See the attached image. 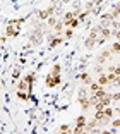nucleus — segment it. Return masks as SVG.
<instances>
[{
    "label": "nucleus",
    "mask_w": 120,
    "mask_h": 134,
    "mask_svg": "<svg viewBox=\"0 0 120 134\" xmlns=\"http://www.w3.org/2000/svg\"><path fill=\"white\" fill-rule=\"evenodd\" d=\"M58 83H60V76H58V74H50L47 77V86H50V88L57 86Z\"/></svg>",
    "instance_id": "obj_1"
},
{
    "label": "nucleus",
    "mask_w": 120,
    "mask_h": 134,
    "mask_svg": "<svg viewBox=\"0 0 120 134\" xmlns=\"http://www.w3.org/2000/svg\"><path fill=\"white\" fill-rule=\"evenodd\" d=\"M72 134H86V129L84 127H74V131H72Z\"/></svg>",
    "instance_id": "obj_9"
},
{
    "label": "nucleus",
    "mask_w": 120,
    "mask_h": 134,
    "mask_svg": "<svg viewBox=\"0 0 120 134\" xmlns=\"http://www.w3.org/2000/svg\"><path fill=\"white\" fill-rule=\"evenodd\" d=\"M48 24H50V26H55V24H57V19H55V17H48Z\"/></svg>",
    "instance_id": "obj_13"
},
{
    "label": "nucleus",
    "mask_w": 120,
    "mask_h": 134,
    "mask_svg": "<svg viewBox=\"0 0 120 134\" xmlns=\"http://www.w3.org/2000/svg\"><path fill=\"white\" fill-rule=\"evenodd\" d=\"M110 98H112L113 102H120V93H115V95H110Z\"/></svg>",
    "instance_id": "obj_10"
},
{
    "label": "nucleus",
    "mask_w": 120,
    "mask_h": 134,
    "mask_svg": "<svg viewBox=\"0 0 120 134\" xmlns=\"http://www.w3.org/2000/svg\"><path fill=\"white\" fill-rule=\"evenodd\" d=\"M58 131H70V126L64 124V126H60V127H58Z\"/></svg>",
    "instance_id": "obj_14"
},
{
    "label": "nucleus",
    "mask_w": 120,
    "mask_h": 134,
    "mask_svg": "<svg viewBox=\"0 0 120 134\" xmlns=\"http://www.w3.org/2000/svg\"><path fill=\"white\" fill-rule=\"evenodd\" d=\"M115 36H117V41H120V31H117V33H115Z\"/></svg>",
    "instance_id": "obj_16"
},
{
    "label": "nucleus",
    "mask_w": 120,
    "mask_h": 134,
    "mask_svg": "<svg viewBox=\"0 0 120 134\" xmlns=\"http://www.w3.org/2000/svg\"><path fill=\"white\" fill-rule=\"evenodd\" d=\"M110 122H112V127H113V129H120V117L113 119V120H110Z\"/></svg>",
    "instance_id": "obj_8"
},
{
    "label": "nucleus",
    "mask_w": 120,
    "mask_h": 134,
    "mask_svg": "<svg viewBox=\"0 0 120 134\" xmlns=\"http://www.w3.org/2000/svg\"><path fill=\"white\" fill-rule=\"evenodd\" d=\"M110 50H112V53H120V41H115Z\"/></svg>",
    "instance_id": "obj_7"
},
{
    "label": "nucleus",
    "mask_w": 120,
    "mask_h": 134,
    "mask_svg": "<svg viewBox=\"0 0 120 134\" xmlns=\"http://www.w3.org/2000/svg\"><path fill=\"white\" fill-rule=\"evenodd\" d=\"M103 114H105V117H108V119H113V115H115V112H113V108H112V107H105V108H103Z\"/></svg>",
    "instance_id": "obj_4"
},
{
    "label": "nucleus",
    "mask_w": 120,
    "mask_h": 134,
    "mask_svg": "<svg viewBox=\"0 0 120 134\" xmlns=\"http://www.w3.org/2000/svg\"><path fill=\"white\" fill-rule=\"evenodd\" d=\"M89 88H91V91H93V93H96V91L103 90V86H100V84H98V83H93V81L89 83Z\"/></svg>",
    "instance_id": "obj_6"
},
{
    "label": "nucleus",
    "mask_w": 120,
    "mask_h": 134,
    "mask_svg": "<svg viewBox=\"0 0 120 134\" xmlns=\"http://www.w3.org/2000/svg\"><path fill=\"white\" fill-rule=\"evenodd\" d=\"M86 122H88V120H86L84 115H79V117L76 119V126H77V127H84V126H86Z\"/></svg>",
    "instance_id": "obj_5"
},
{
    "label": "nucleus",
    "mask_w": 120,
    "mask_h": 134,
    "mask_svg": "<svg viewBox=\"0 0 120 134\" xmlns=\"http://www.w3.org/2000/svg\"><path fill=\"white\" fill-rule=\"evenodd\" d=\"M62 41H64L62 38H55L53 41H52V47H57V45H58V43H62Z\"/></svg>",
    "instance_id": "obj_11"
},
{
    "label": "nucleus",
    "mask_w": 120,
    "mask_h": 134,
    "mask_svg": "<svg viewBox=\"0 0 120 134\" xmlns=\"http://www.w3.org/2000/svg\"><path fill=\"white\" fill-rule=\"evenodd\" d=\"M98 84L100 86H106V84H110V81H108V76L106 74H100V77H98Z\"/></svg>",
    "instance_id": "obj_3"
},
{
    "label": "nucleus",
    "mask_w": 120,
    "mask_h": 134,
    "mask_svg": "<svg viewBox=\"0 0 120 134\" xmlns=\"http://www.w3.org/2000/svg\"><path fill=\"white\" fill-rule=\"evenodd\" d=\"M52 74H60V65H53V71H52Z\"/></svg>",
    "instance_id": "obj_12"
},
{
    "label": "nucleus",
    "mask_w": 120,
    "mask_h": 134,
    "mask_svg": "<svg viewBox=\"0 0 120 134\" xmlns=\"http://www.w3.org/2000/svg\"><path fill=\"white\" fill-rule=\"evenodd\" d=\"M70 36H72V28H69L65 31V38H70Z\"/></svg>",
    "instance_id": "obj_15"
},
{
    "label": "nucleus",
    "mask_w": 120,
    "mask_h": 134,
    "mask_svg": "<svg viewBox=\"0 0 120 134\" xmlns=\"http://www.w3.org/2000/svg\"><path fill=\"white\" fill-rule=\"evenodd\" d=\"M110 55H112V50H103L100 53V59H98V62H105V60H108Z\"/></svg>",
    "instance_id": "obj_2"
}]
</instances>
